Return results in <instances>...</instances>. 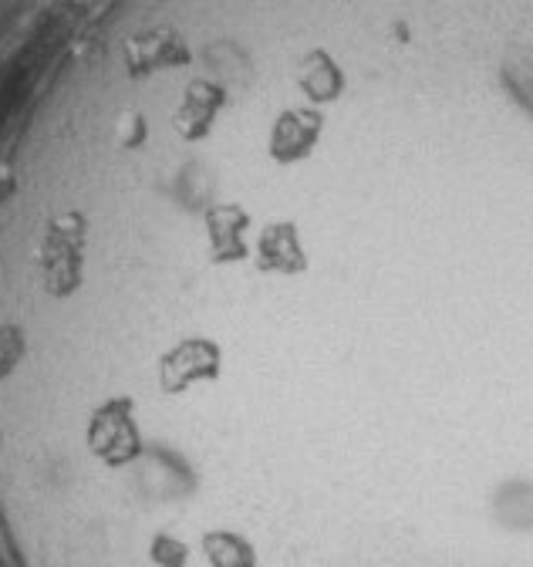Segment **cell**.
Instances as JSON below:
<instances>
[{"mask_svg":"<svg viewBox=\"0 0 533 567\" xmlns=\"http://www.w3.org/2000/svg\"><path fill=\"white\" fill-rule=\"evenodd\" d=\"M401 567H408V564H401Z\"/></svg>","mask_w":533,"mask_h":567,"instance_id":"obj_1","label":"cell"}]
</instances>
